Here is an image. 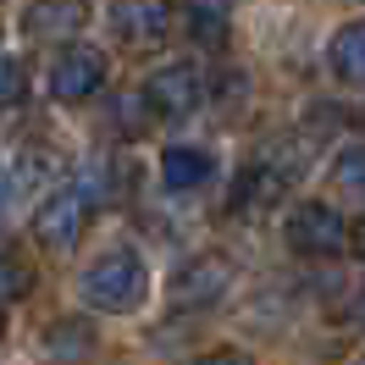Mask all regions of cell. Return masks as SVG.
<instances>
[{"label": "cell", "mask_w": 365, "mask_h": 365, "mask_svg": "<svg viewBox=\"0 0 365 365\" xmlns=\"http://www.w3.org/2000/svg\"><path fill=\"white\" fill-rule=\"evenodd\" d=\"M83 23H89V0H34V6L23 11V34L39 39V45L72 39Z\"/></svg>", "instance_id": "7"}, {"label": "cell", "mask_w": 365, "mask_h": 365, "mask_svg": "<svg viewBox=\"0 0 365 365\" xmlns=\"http://www.w3.org/2000/svg\"><path fill=\"white\" fill-rule=\"evenodd\" d=\"M89 216H94V194L83 188H56L45 205L34 210V238L45 244V250L67 255L83 232H89Z\"/></svg>", "instance_id": "2"}, {"label": "cell", "mask_w": 365, "mask_h": 365, "mask_svg": "<svg viewBox=\"0 0 365 365\" xmlns=\"http://www.w3.org/2000/svg\"><path fill=\"white\" fill-rule=\"evenodd\" d=\"M6 200H11V178H6V166H0V210H6Z\"/></svg>", "instance_id": "18"}, {"label": "cell", "mask_w": 365, "mask_h": 365, "mask_svg": "<svg viewBox=\"0 0 365 365\" xmlns=\"http://www.w3.org/2000/svg\"><path fill=\"white\" fill-rule=\"evenodd\" d=\"M83 304H94V310H106V316H122V310H133L138 299H144V288H150V277H144V260L128 250H111L100 255L89 272H83Z\"/></svg>", "instance_id": "1"}, {"label": "cell", "mask_w": 365, "mask_h": 365, "mask_svg": "<svg viewBox=\"0 0 365 365\" xmlns=\"http://www.w3.org/2000/svg\"><path fill=\"white\" fill-rule=\"evenodd\" d=\"M360 365H365V354H360Z\"/></svg>", "instance_id": "20"}, {"label": "cell", "mask_w": 365, "mask_h": 365, "mask_svg": "<svg viewBox=\"0 0 365 365\" xmlns=\"http://www.w3.org/2000/svg\"><path fill=\"white\" fill-rule=\"evenodd\" d=\"M327 56H332V72H338L343 83L365 89V17H360V23H343L338 34H332Z\"/></svg>", "instance_id": "10"}, {"label": "cell", "mask_w": 365, "mask_h": 365, "mask_svg": "<svg viewBox=\"0 0 365 365\" xmlns=\"http://www.w3.org/2000/svg\"><path fill=\"white\" fill-rule=\"evenodd\" d=\"M17 100H23V61L0 56V106H17Z\"/></svg>", "instance_id": "15"}, {"label": "cell", "mask_w": 365, "mask_h": 365, "mask_svg": "<svg viewBox=\"0 0 365 365\" xmlns=\"http://www.w3.org/2000/svg\"><path fill=\"white\" fill-rule=\"evenodd\" d=\"M210 172H216V160H210V150H200V144H172V150L160 155V182L178 188V194L205 188Z\"/></svg>", "instance_id": "8"}, {"label": "cell", "mask_w": 365, "mask_h": 365, "mask_svg": "<svg viewBox=\"0 0 365 365\" xmlns=\"http://www.w3.org/2000/svg\"><path fill=\"white\" fill-rule=\"evenodd\" d=\"M288 244H294L299 255H316V260L343 255V250H349V222H343L332 205L304 200V205L288 210Z\"/></svg>", "instance_id": "3"}, {"label": "cell", "mask_w": 365, "mask_h": 365, "mask_svg": "<svg viewBox=\"0 0 365 365\" xmlns=\"http://www.w3.org/2000/svg\"><path fill=\"white\" fill-rule=\"evenodd\" d=\"M144 100L155 106V111L166 116H182V111H194L200 100H205V78L188 67V61H178V67H160L150 83H144Z\"/></svg>", "instance_id": "6"}, {"label": "cell", "mask_w": 365, "mask_h": 365, "mask_svg": "<svg viewBox=\"0 0 365 365\" xmlns=\"http://www.w3.org/2000/svg\"><path fill=\"white\" fill-rule=\"evenodd\" d=\"M116 34H122V45L133 50H155L166 45V34H172V17H166V6H122L116 11Z\"/></svg>", "instance_id": "9"}, {"label": "cell", "mask_w": 365, "mask_h": 365, "mask_svg": "<svg viewBox=\"0 0 365 365\" xmlns=\"http://www.w3.org/2000/svg\"><path fill=\"white\" fill-rule=\"evenodd\" d=\"M332 182H338L343 194L365 200V144H349V150L332 160Z\"/></svg>", "instance_id": "12"}, {"label": "cell", "mask_w": 365, "mask_h": 365, "mask_svg": "<svg viewBox=\"0 0 365 365\" xmlns=\"http://www.w3.org/2000/svg\"><path fill=\"white\" fill-rule=\"evenodd\" d=\"M100 83H106V56L89 50V45L61 50V56H56V67H50V94H56V100H67V106L89 100Z\"/></svg>", "instance_id": "5"}, {"label": "cell", "mask_w": 365, "mask_h": 365, "mask_svg": "<svg viewBox=\"0 0 365 365\" xmlns=\"http://www.w3.org/2000/svg\"><path fill=\"white\" fill-rule=\"evenodd\" d=\"M116 116H122V128H128V133H144V128H150V116H155V106H150L144 94H122V100H116Z\"/></svg>", "instance_id": "14"}, {"label": "cell", "mask_w": 365, "mask_h": 365, "mask_svg": "<svg viewBox=\"0 0 365 365\" xmlns=\"http://www.w3.org/2000/svg\"><path fill=\"white\" fill-rule=\"evenodd\" d=\"M200 365H255V360L244 354V349H216V354H205Z\"/></svg>", "instance_id": "16"}, {"label": "cell", "mask_w": 365, "mask_h": 365, "mask_svg": "<svg viewBox=\"0 0 365 365\" xmlns=\"http://www.w3.org/2000/svg\"><path fill=\"white\" fill-rule=\"evenodd\" d=\"M28 288H34V272H28L17 255L0 250V299H23Z\"/></svg>", "instance_id": "13"}, {"label": "cell", "mask_w": 365, "mask_h": 365, "mask_svg": "<svg viewBox=\"0 0 365 365\" xmlns=\"http://www.w3.org/2000/svg\"><path fill=\"white\" fill-rule=\"evenodd\" d=\"M349 250L365 260V216H360V227H349Z\"/></svg>", "instance_id": "17"}, {"label": "cell", "mask_w": 365, "mask_h": 365, "mask_svg": "<svg viewBox=\"0 0 365 365\" xmlns=\"http://www.w3.org/2000/svg\"><path fill=\"white\" fill-rule=\"evenodd\" d=\"M360 316H365V288H360Z\"/></svg>", "instance_id": "19"}, {"label": "cell", "mask_w": 365, "mask_h": 365, "mask_svg": "<svg viewBox=\"0 0 365 365\" xmlns=\"http://www.w3.org/2000/svg\"><path fill=\"white\" fill-rule=\"evenodd\" d=\"M227 282H232L227 255H194V260L172 277V304H178V310H205V304H216V299L227 294Z\"/></svg>", "instance_id": "4"}, {"label": "cell", "mask_w": 365, "mask_h": 365, "mask_svg": "<svg viewBox=\"0 0 365 365\" xmlns=\"http://www.w3.org/2000/svg\"><path fill=\"white\" fill-rule=\"evenodd\" d=\"M282 172H277V166H250V172H244V178H238V188H232V205L244 210V216H255V210H266L277 200V194H282Z\"/></svg>", "instance_id": "11"}]
</instances>
